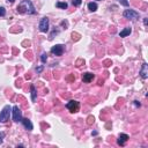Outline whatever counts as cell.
<instances>
[{
  "mask_svg": "<svg viewBox=\"0 0 148 148\" xmlns=\"http://www.w3.org/2000/svg\"><path fill=\"white\" fill-rule=\"evenodd\" d=\"M18 12L20 14H24V13H28V14H35L36 11L34 8V5L31 2L30 0H23L21 4L18 6Z\"/></svg>",
  "mask_w": 148,
  "mask_h": 148,
  "instance_id": "cell-1",
  "label": "cell"
},
{
  "mask_svg": "<svg viewBox=\"0 0 148 148\" xmlns=\"http://www.w3.org/2000/svg\"><path fill=\"white\" fill-rule=\"evenodd\" d=\"M11 106L9 105H6L2 111L0 112V122L1 123H6L9 119V115H11Z\"/></svg>",
  "mask_w": 148,
  "mask_h": 148,
  "instance_id": "cell-2",
  "label": "cell"
},
{
  "mask_svg": "<svg viewBox=\"0 0 148 148\" xmlns=\"http://www.w3.org/2000/svg\"><path fill=\"white\" fill-rule=\"evenodd\" d=\"M123 15H124V18L130 19V20H137V19H139V14L137 13V12H134L133 9H126L123 13Z\"/></svg>",
  "mask_w": 148,
  "mask_h": 148,
  "instance_id": "cell-3",
  "label": "cell"
},
{
  "mask_svg": "<svg viewBox=\"0 0 148 148\" xmlns=\"http://www.w3.org/2000/svg\"><path fill=\"white\" fill-rule=\"evenodd\" d=\"M13 120L14 122H21V119H22V112H21V110L19 109V106H13Z\"/></svg>",
  "mask_w": 148,
  "mask_h": 148,
  "instance_id": "cell-4",
  "label": "cell"
},
{
  "mask_svg": "<svg viewBox=\"0 0 148 148\" xmlns=\"http://www.w3.org/2000/svg\"><path fill=\"white\" fill-rule=\"evenodd\" d=\"M79 102H76V101H70L67 104H66V108L70 110L71 112H76L79 110Z\"/></svg>",
  "mask_w": 148,
  "mask_h": 148,
  "instance_id": "cell-5",
  "label": "cell"
},
{
  "mask_svg": "<svg viewBox=\"0 0 148 148\" xmlns=\"http://www.w3.org/2000/svg\"><path fill=\"white\" fill-rule=\"evenodd\" d=\"M39 30L42 32H46L49 30V19L43 18L39 22Z\"/></svg>",
  "mask_w": 148,
  "mask_h": 148,
  "instance_id": "cell-6",
  "label": "cell"
},
{
  "mask_svg": "<svg viewBox=\"0 0 148 148\" xmlns=\"http://www.w3.org/2000/svg\"><path fill=\"white\" fill-rule=\"evenodd\" d=\"M51 52H52L53 54H56V56H61L63 52H64V48H63V45H60V44L54 45V46L51 49Z\"/></svg>",
  "mask_w": 148,
  "mask_h": 148,
  "instance_id": "cell-7",
  "label": "cell"
},
{
  "mask_svg": "<svg viewBox=\"0 0 148 148\" xmlns=\"http://www.w3.org/2000/svg\"><path fill=\"white\" fill-rule=\"evenodd\" d=\"M22 124H23V126L26 127L28 131H31L32 128H34V126H32V124H31V122L28 119V118H22L21 119Z\"/></svg>",
  "mask_w": 148,
  "mask_h": 148,
  "instance_id": "cell-8",
  "label": "cell"
},
{
  "mask_svg": "<svg viewBox=\"0 0 148 148\" xmlns=\"http://www.w3.org/2000/svg\"><path fill=\"white\" fill-rule=\"evenodd\" d=\"M140 74H141V78L142 79H147L148 78V65L146 63L142 64V68L140 71Z\"/></svg>",
  "mask_w": 148,
  "mask_h": 148,
  "instance_id": "cell-9",
  "label": "cell"
},
{
  "mask_svg": "<svg viewBox=\"0 0 148 148\" xmlns=\"http://www.w3.org/2000/svg\"><path fill=\"white\" fill-rule=\"evenodd\" d=\"M127 140H128V135H127V134H124V133H123V134L119 135V139H118L117 142H118V145H120V146H124Z\"/></svg>",
  "mask_w": 148,
  "mask_h": 148,
  "instance_id": "cell-10",
  "label": "cell"
},
{
  "mask_svg": "<svg viewBox=\"0 0 148 148\" xmlns=\"http://www.w3.org/2000/svg\"><path fill=\"white\" fill-rule=\"evenodd\" d=\"M93 79H94V74H92V73H85L82 75L83 82H90Z\"/></svg>",
  "mask_w": 148,
  "mask_h": 148,
  "instance_id": "cell-11",
  "label": "cell"
},
{
  "mask_svg": "<svg viewBox=\"0 0 148 148\" xmlns=\"http://www.w3.org/2000/svg\"><path fill=\"white\" fill-rule=\"evenodd\" d=\"M131 31H132V29H131V28H125L123 31H120V32H119V36H120V37H126V36H128L131 34Z\"/></svg>",
  "mask_w": 148,
  "mask_h": 148,
  "instance_id": "cell-12",
  "label": "cell"
},
{
  "mask_svg": "<svg viewBox=\"0 0 148 148\" xmlns=\"http://www.w3.org/2000/svg\"><path fill=\"white\" fill-rule=\"evenodd\" d=\"M88 9L90 11V12H95L96 9H97V5L95 2H89L88 4Z\"/></svg>",
  "mask_w": 148,
  "mask_h": 148,
  "instance_id": "cell-13",
  "label": "cell"
},
{
  "mask_svg": "<svg viewBox=\"0 0 148 148\" xmlns=\"http://www.w3.org/2000/svg\"><path fill=\"white\" fill-rule=\"evenodd\" d=\"M30 89H31V100H32V102H35L36 101V89L34 86H31Z\"/></svg>",
  "mask_w": 148,
  "mask_h": 148,
  "instance_id": "cell-14",
  "label": "cell"
},
{
  "mask_svg": "<svg viewBox=\"0 0 148 148\" xmlns=\"http://www.w3.org/2000/svg\"><path fill=\"white\" fill-rule=\"evenodd\" d=\"M56 6L58 7V8H61V9H66V8H67V4H66V2H60V1H58Z\"/></svg>",
  "mask_w": 148,
  "mask_h": 148,
  "instance_id": "cell-15",
  "label": "cell"
},
{
  "mask_svg": "<svg viewBox=\"0 0 148 148\" xmlns=\"http://www.w3.org/2000/svg\"><path fill=\"white\" fill-rule=\"evenodd\" d=\"M72 2H73L74 6H80L81 2H82V0H72Z\"/></svg>",
  "mask_w": 148,
  "mask_h": 148,
  "instance_id": "cell-16",
  "label": "cell"
},
{
  "mask_svg": "<svg viewBox=\"0 0 148 148\" xmlns=\"http://www.w3.org/2000/svg\"><path fill=\"white\" fill-rule=\"evenodd\" d=\"M5 14H6V9L4 7H0V16H5Z\"/></svg>",
  "mask_w": 148,
  "mask_h": 148,
  "instance_id": "cell-17",
  "label": "cell"
},
{
  "mask_svg": "<svg viewBox=\"0 0 148 148\" xmlns=\"http://www.w3.org/2000/svg\"><path fill=\"white\" fill-rule=\"evenodd\" d=\"M118 1H119L123 6H126V7L128 6V1H127V0H118Z\"/></svg>",
  "mask_w": 148,
  "mask_h": 148,
  "instance_id": "cell-18",
  "label": "cell"
},
{
  "mask_svg": "<svg viewBox=\"0 0 148 148\" xmlns=\"http://www.w3.org/2000/svg\"><path fill=\"white\" fill-rule=\"evenodd\" d=\"M41 59H42V63H46L48 57H46V54H45V53H43V54H42V57H41Z\"/></svg>",
  "mask_w": 148,
  "mask_h": 148,
  "instance_id": "cell-19",
  "label": "cell"
},
{
  "mask_svg": "<svg viewBox=\"0 0 148 148\" xmlns=\"http://www.w3.org/2000/svg\"><path fill=\"white\" fill-rule=\"evenodd\" d=\"M4 138H5V133H4V132H0V144L2 142Z\"/></svg>",
  "mask_w": 148,
  "mask_h": 148,
  "instance_id": "cell-20",
  "label": "cell"
},
{
  "mask_svg": "<svg viewBox=\"0 0 148 148\" xmlns=\"http://www.w3.org/2000/svg\"><path fill=\"white\" fill-rule=\"evenodd\" d=\"M36 71H37L38 73H41V72L43 71V67H42V66H39V67H37V68H36Z\"/></svg>",
  "mask_w": 148,
  "mask_h": 148,
  "instance_id": "cell-21",
  "label": "cell"
},
{
  "mask_svg": "<svg viewBox=\"0 0 148 148\" xmlns=\"http://www.w3.org/2000/svg\"><path fill=\"white\" fill-rule=\"evenodd\" d=\"M134 104L137 105V106H140V103L138 102V101H134Z\"/></svg>",
  "mask_w": 148,
  "mask_h": 148,
  "instance_id": "cell-22",
  "label": "cell"
},
{
  "mask_svg": "<svg viewBox=\"0 0 148 148\" xmlns=\"http://www.w3.org/2000/svg\"><path fill=\"white\" fill-rule=\"evenodd\" d=\"M14 1H15V0H8V2H11V4H13Z\"/></svg>",
  "mask_w": 148,
  "mask_h": 148,
  "instance_id": "cell-23",
  "label": "cell"
}]
</instances>
